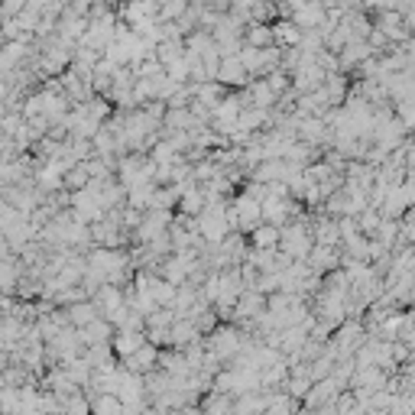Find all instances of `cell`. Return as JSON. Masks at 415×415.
I'll use <instances>...</instances> for the list:
<instances>
[{
  "instance_id": "cell-4",
  "label": "cell",
  "mask_w": 415,
  "mask_h": 415,
  "mask_svg": "<svg viewBox=\"0 0 415 415\" xmlns=\"http://www.w3.org/2000/svg\"><path fill=\"white\" fill-rule=\"evenodd\" d=\"M276 240H279V234L273 227H256V244L260 246H273Z\"/></svg>"
},
{
  "instance_id": "cell-1",
  "label": "cell",
  "mask_w": 415,
  "mask_h": 415,
  "mask_svg": "<svg viewBox=\"0 0 415 415\" xmlns=\"http://www.w3.org/2000/svg\"><path fill=\"white\" fill-rule=\"evenodd\" d=\"M244 46L246 49H273V33L266 23H246L244 26Z\"/></svg>"
},
{
  "instance_id": "cell-3",
  "label": "cell",
  "mask_w": 415,
  "mask_h": 415,
  "mask_svg": "<svg viewBox=\"0 0 415 415\" xmlns=\"http://www.w3.org/2000/svg\"><path fill=\"white\" fill-rule=\"evenodd\" d=\"M185 10H188V0H166L156 16H159V20H166V23H172V20H178V16L185 13Z\"/></svg>"
},
{
  "instance_id": "cell-2",
  "label": "cell",
  "mask_w": 415,
  "mask_h": 415,
  "mask_svg": "<svg viewBox=\"0 0 415 415\" xmlns=\"http://www.w3.org/2000/svg\"><path fill=\"white\" fill-rule=\"evenodd\" d=\"M269 33H273V42H279V46H299L302 39V30L292 23V20H283V23H273L269 26Z\"/></svg>"
}]
</instances>
